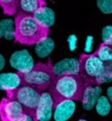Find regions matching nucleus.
I'll return each mask as SVG.
<instances>
[{
    "instance_id": "f257e3e1",
    "label": "nucleus",
    "mask_w": 112,
    "mask_h": 121,
    "mask_svg": "<svg viewBox=\"0 0 112 121\" xmlns=\"http://www.w3.org/2000/svg\"><path fill=\"white\" fill-rule=\"evenodd\" d=\"M89 84L78 75L57 76L50 86V95L53 100V108L64 101L81 100L85 88Z\"/></svg>"
},
{
    "instance_id": "f03ea898",
    "label": "nucleus",
    "mask_w": 112,
    "mask_h": 121,
    "mask_svg": "<svg viewBox=\"0 0 112 121\" xmlns=\"http://www.w3.org/2000/svg\"><path fill=\"white\" fill-rule=\"evenodd\" d=\"M49 28L41 24L33 15L18 12L15 18V40L16 42L32 46L46 40Z\"/></svg>"
},
{
    "instance_id": "7ed1b4c3",
    "label": "nucleus",
    "mask_w": 112,
    "mask_h": 121,
    "mask_svg": "<svg viewBox=\"0 0 112 121\" xmlns=\"http://www.w3.org/2000/svg\"><path fill=\"white\" fill-rule=\"evenodd\" d=\"M21 78V85L30 86L37 91H44V90L50 88L53 80V65L50 60L46 63H37L29 72L21 74L18 73Z\"/></svg>"
},
{
    "instance_id": "20e7f679",
    "label": "nucleus",
    "mask_w": 112,
    "mask_h": 121,
    "mask_svg": "<svg viewBox=\"0 0 112 121\" xmlns=\"http://www.w3.org/2000/svg\"><path fill=\"white\" fill-rule=\"evenodd\" d=\"M79 62V75L82 77L89 85L100 84V78L103 76L105 63L95 54L82 53L78 60Z\"/></svg>"
},
{
    "instance_id": "39448f33",
    "label": "nucleus",
    "mask_w": 112,
    "mask_h": 121,
    "mask_svg": "<svg viewBox=\"0 0 112 121\" xmlns=\"http://www.w3.org/2000/svg\"><path fill=\"white\" fill-rule=\"evenodd\" d=\"M6 93L8 99L18 102L22 106L24 112L34 121H37L36 112L41 98V93L39 91L27 85H20L13 91H8Z\"/></svg>"
},
{
    "instance_id": "423d86ee",
    "label": "nucleus",
    "mask_w": 112,
    "mask_h": 121,
    "mask_svg": "<svg viewBox=\"0 0 112 121\" xmlns=\"http://www.w3.org/2000/svg\"><path fill=\"white\" fill-rule=\"evenodd\" d=\"M0 120L1 121H34L18 102L4 98L0 102Z\"/></svg>"
},
{
    "instance_id": "0eeeda50",
    "label": "nucleus",
    "mask_w": 112,
    "mask_h": 121,
    "mask_svg": "<svg viewBox=\"0 0 112 121\" xmlns=\"http://www.w3.org/2000/svg\"><path fill=\"white\" fill-rule=\"evenodd\" d=\"M10 64L17 70V73L21 74L29 72L35 65L32 56L25 49L14 52L10 58Z\"/></svg>"
},
{
    "instance_id": "6e6552de",
    "label": "nucleus",
    "mask_w": 112,
    "mask_h": 121,
    "mask_svg": "<svg viewBox=\"0 0 112 121\" xmlns=\"http://www.w3.org/2000/svg\"><path fill=\"white\" fill-rule=\"evenodd\" d=\"M53 100L50 93L44 92L41 94L39 106L37 108V121H49L52 115Z\"/></svg>"
},
{
    "instance_id": "1a4fd4ad",
    "label": "nucleus",
    "mask_w": 112,
    "mask_h": 121,
    "mask_svg": "<svg viewBox=\"0 0 112 121\" xmlns=\"http://www.w3.org/2000/svg\"><path fill=\"white\" fill-rule=\"evenodd\" d=\"M54 76L64 75H78L79 73V62L76 59H64L61 60L53 66Z\"/></svg>"
},
{
    "instance_id": "9d476101",
    "label": "nucleus",
    "mask_w": 112,
    "mask_h": 121,
    "mask_svg": "<svg viewBox=\"0 0 112 121\" xmlns=\"http://www.w3.org/2000/svg\"><path fill=\"white\" fill-rule=\"evenodd\" d=\"M21 85V78L18 73L0 74V89L4 91H13Z\"/></svg>"
},
{
    "instance_id": "9b49d317",
    "label": "nucleus",
    "mask_w": 112,
    "mask_h": 121,
    "mask_svg": "<svg viewBox=\"0 0 112 121\" xmlns=\"http://www.w3.org/2000/svg\"><path fill=\"white\" fill-rule=\"evenodd\" d=\"M75 104L74 101H64L54 108L55 121H67L75 112Z\"/></svg>"
},
{
    "instance_id": "f8f14e48",
    "label": "nucleus",
    "mask_w": 112,
    "mask_h": 121,
    "mask_svg": "<svg viewBox=\"0 0 112 121\" xmlns=\"http://www.w3.org/2000/svg\"><path fill=\"white\" fill-rule=\"evenodd\" d=\"M100 88L98 85H96V86L88 85L85 88L82 99H81L82 100L83 108L85 109L93 108V107L97 103L98 99L100 98Z\"/></svg>"
},
{
    "instance_id": "ddd939ff",
    "label": "nucleus",
    "mask_w": 112,
    "mask_h": 121,
    "mask_svg": "<svg viewBox=\"0 0 112 121\" xmlns=\"http://www.w3.org/2000/svg\"><path fill=\"white\" fill-rule=\"evenodd\" d=\"M33 16L41 24H43L44 26H46L47 28L52 26L54 23V21H55L54 12L46 6L43 7L42 9H40Z\"/></svg>"
},
{
    "instance_id": "4468645a",
    "label": "nucleus",
    "mask_w": 112,
    "mask_h": 121,
    "mask_svg": "<svg viewBox=\"0 0 112 121\" xmlns=\"http://www.w3.org/2000/svg\"><path fill=\"white\" fill-rule=\"evenodd\" d=\"M45 6H46V2L42 1V0H21V1H18V7L21 9V12L29 15H34Z\"/></svg>"
},
{
    "instance_id": "2eb2a0df",
    "label": "nucleus",
    "mask_w": 112,
    "mask_h": 121,
    "mask_svg": "<svg viewBox=\"0 0 112 121\" xmlns=\"http://www.w3.org/2000/svg\"><path fill=\"white\" fill-rule=\"evenodd\" d=\"M0 38L11 40L15 38V23L10 18L0 22Z\"/></svg>"
},
{
    "instance_id": "dca6fc26",
    "label": "nucleus",
    "mask_w": 112,
    "mask_h": 121,
    "mask_svg": "<svg viewBox=\"0 0 112 121\" xmlns=\"http://www.w3.org/2000/svg\"><path fill=\"white\" fill-rule=\"evenodd\" d=\"M54 48V43L50 38H46L43 42L37 44L36 47V53L40 57H46L47 56L50 52H52Z\"/></svg>"
},
{
    "instance_id": "f3484780",
    "label": "nucleus",
    "mask_w": 112,
    "mask_h": 121,
    "mask_svg": "<svg viewBox=\"0 0 112 121\" xmlns=\"http://www.w3.org/2000/svg\"><path fill=\"white\" fill-rule=\"evenodd\" d=\"M94 53L104 63L112 62V47L106 44H100Z\"/></svg>"
},
{
    "instance_id": "a211bd4d",
    "label": "nucleus",
    "mask_w": 112,
    "mask_h": 121,
    "mask_svg": "<svg viewBox=\"0 0 112 121\" xmlns=\"http://www.w3.org/2000/svg\"><path fill=\"white\" fill-rule=\"evenodd\" d=\"M0 6L3 8L4 14L9 15V16H14L17 11V7H18V1H14V0H0Z\"/></svg>"
},
{
    "instance_id": "6ab92c4d",
    "label": "nucleus",
    "mask_w": 112,
    "mask_h": 121,
    "mask_svg": "<svg viewBox=\"0 0 112 121\" xmlns=\"http://www.w3.org/2000/svg\"><path fill=\"white\" fill-rule=\"evenodd\" d=\"M97 112L100 115H106L110 112V104L106 97L103 96L100 97L97 101V106H96Z\"/></svg>"
},
{
    "instance_id": "aec40b11",
    "label": "nucleus",
    "mask_w": 112,
    "mask_h": 121,
    "mask_svg": "<svg viewBox=\"0 0 112 121\" xmlns=\"http://www.w3.org/2000/svg\"><path fill=\"white\" fill-rule=\"evenodd\" d=\"M101 37L104 40V44L112 47V26H105L103 29Z\"/></svg>"
},
{
    "instance_id": "412c9836",
    "label": "nucleus",
    "mask_w": 112,
    "mask_h": 121,
    "mask_svg": "<svg viewBox=\"0 0 112 121\" xmlns=\"http://www.w3.org/2000/svg\"><path fill=\"white\" fill-rule=\"evenodd\" d=\"M98 7L104 14L112 13V1H98Z\"/></svg>"
},
{
    "instance_id": "4be33fe9",
    "label": "nucleus",
    "mask_w": 112,
    "mask_h": 121,
    "mask_svg": "<svg viewBox=\"0 0 112 121\" xmlns=\"http://www.w3.org/2000/svg\"><path fill=\"white\" fill-rule=\"evenodd\" d=\"M69 43H70V49L74 50L75 48V43H76V37L75 35H72L69 37Z\"/></svg>"
},
{
    "instance_id": "5701e85b",
    "label": "nucleus",
    "mask_w": 112,
    "mask_h": 121,
    "mask_svg": "<svg viewBox=\"0 0 112 121\" xmlns=\"http://www.w3.org/2000/svg\"><path fill=\"white\" fill-rule=\"evenodd\" d=\"M91 48H92V37L89 36L86 40V48L85 49L87 50V52H89V50L91 49Z\"/></svg>"
},
{
    "instance_id": "b1692460",
    "label": "nucleus",
    "mask_w": 112,
    "mask_h": 121,
    "mask_svg": "<svg viewBox=\"0 0 112 121\" xmlns=\"http://www.w3.org/2000/svg\"><path fill=\"white\" fill-rule=\"evenodd\" d=\"M5 66V58L2 56V54H0V71L4 68Z\"/></svg>"
},
{
    "instance_id": "393cba45",
    "label": "nucleus",
    "mask_w": 112,
    "mask_h": 121,
    "mask_svg": "<svg viewBox=\"0 0 112 121\" xmlns=\"http://www.w3.org/2000/svg\"><path fill=\"white\" fill-rule=\"evenodd\" d=\"M107 94H108V97H109L110 101L112 102V87H109L107 89Z\"/></svg>"
},
{
    "instance_id": "a878e982",
    "label": "nucleus",
    "mask_w": 112,
    "mask_h": 121,
    "mask_svg": "<svg viewBox=\"0 0 112 121\" xmlns=\"http://www.w3.org/2000/svg\"><path fill=\"white\" fill-rule=\"evenodd\" d=\"M78 121H86V120H84V119H79Z\"/></svg>"
}]
</instances>
